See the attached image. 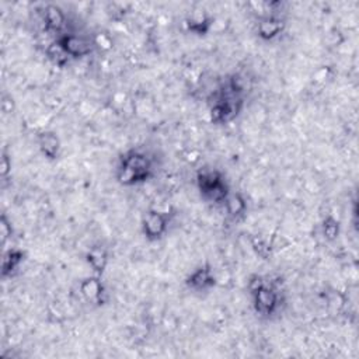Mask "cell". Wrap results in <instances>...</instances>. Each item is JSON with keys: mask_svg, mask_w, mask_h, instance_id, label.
Wrapping results in <instances>:
<instances>
[{"mask_svg": "<svg viewBox=\"0 0 359 359\" xmlns=\"http://www.w3.org/2000/svg\"><path fill=\"white\" fill-rule=\"evenodd\" d=\"M84 259L91 269V273L102 276L109 264V250L104 244H94L87 250Z\"/></svg>", "mask_w": 359, "mask_h": 359, "instance_id": "8fae6325", "label": "cell"}, {"mask_svg": "<svg viewBox=\"0 0 359 359\" xmlns=\"http://www.w3.org/2000/svg\"><path fill=\"white\" fill-rule=\"evenodd\" d=\"M275 4L276 3H271L269 4L271 11L261 14L255 22V34L264 42L275 41L286 29V20L279 13V10L273 8Z\"/></svg>", "mask_w": 359, "mask_h": 359, "instance_id": "8992f818", "label": "cell"}, {"mask_svg": "<svg viewBox=\"0 0 359 359\" xmlns=\"http://www.w3.org/2000/svg\"><path fill=\"white\" fill-rule=\"evenodd\" d=\"M36 144L39 153L48 161H56L62 154V142L56 132L42 130L36 135Z\"/></svg>", "mask_w": 359, "mask_h": 359, "instance_id": "30bf717a", "label": "cell"}, {"mask_svg": "<svg viewBox=\"0 0 359 359\" xmlns=\"http://www.w3.org/2000/svg\"><path fill=\"white\" fill-rule=\"evenodd\" d=\"M222 209L224 210L227 220H230L231 223H237L243 220L247 215V210H248L247 199L240 191H231L226 198Z\"/></svg>", "mask_w": 359, "mask_h": 359, "instance_id": "7c38bea8", "label": "cell"}, {"mask_svg": "<svg viewBox=\"0 0 359 359\" xmlns=\"http://www.w3.org/2000/svg\"><path fill=\"white\" fill-rule=\"evenodd\" d=\"M171 213L161 209H147L140 220V231L146 241L157 243L161 241L170 230Z\"/></svg>", "mask_w": 359, "mask_h": 359, "instance_id": "5b68a950", "label": "cell"}, {"mask_svg": "<svg viewBox=\"0 0 359 359\" xmlns=\"http://www.w3.org/2000/svg\"><path fill=\"white\" fill-rule=\"evenodd\" d=\"M39 15H41V22L43 25V29L48 34H52L56 36L69 29L67 14L57 4H53V3L43 4L39 11Z\"/></svg>", "mask_w": 359, "mask_h": 359, "instance_id": "9c48e42d", "label": "cell"}, {"mask_svg": "<svg viewBox=\"0 0 359 359\" xmlns=\"http://www.w3.org/2000/svg\"><path fill=\"white\" fill-rule=\"evenodd\" d=\"M0 230H1V241H3V244H6L7 240L11 238L13 234H14L13 223H11V220L7 217L6 213H1V217H0Z\"/></svg>", "mask_w": 359, "mask_h": 359, "instance_id": "2e32d148", "label": "cell"}, {"mask_svg": "<svg viewBox=\"0 0 359 359\" xmlns=\"http://www.w3.org/2000/svg\"><path fill=\"white\" fill-rule=\"evenodd\" d=\"M156 174V160L144 149L130 147L119 154L115 165V180L122 187L146 184Z\"/></svg>", "mask_w": 359, "mask_h": 359, "instance_id": "7a4b0ae2", "label": "cell"}, {"mask_svg": "<svg viewBox=\"0 0 359 359\" xmlns=\"http://www.w3.org/2000/svg\"><path fill=\"white\" fill-rule=\"evenodd\" d=\"M10 174H11V157L6 150H3L1 161H0V175H1L3 182H6L8 180Z\"/></svg>", "mask_w": 359, "mask_h": 359, "instance_id": "e0dca14e", "label": "cell"}, {"mask_svg": "<svg viewBox=\"0 0 359 359\" xmlns=\"http://www.w3.org/2000/svg\"><path fill=\"white\" fill-rule=\"evenodd\" d=\"M251 307L259 320H273L285 306V292L282 282L269 275L254 273L247 282Z\"/></svg>", "mask_w": 359, "mask_h": 359, "instance_id": "6da1fadb", "label": "cell"}, {"mask_svg": "<svg viewBox=\"0 0 359 359\" xmlns=\"http://www.w3.org/2000/svg\"><path fill=\"white\" fill-rule=\"evenodd\" d=\"M69 60H79L87 57L93 53L97 42L88 34L77 32L74 29H67L56 35L52 41Z\"/></svg>", "mask_w": 359, "mask_h": 359, "instance_id": "277c9868", "label": "cell"}, {"mask_svg": "<svg viewBox=\"0 0 359 359\" xmlns=\"http://www.w3.org/2000/svg\"><path fill=\"white\" fill-rule=\"evenodd\" d=\"M79 293L83 297V300L93 307H101L107 302V287L102 280V276L94 273L80 279Z\"/></svg>", "mask_w": 359, "mask_h": 359, "instance_id": "ba28073f", "label": "cell"}, {"mask_svg": "<svg viewBox=\"0 0 359 359\" xmlns=\"http://www.w3.org/2000/svg\"><path fill=\"white\" fill-rule=\"evenodd\" d=\"M27 258V252L18 247L6 248L3 252V262H1V278L8 279L13 278L21 268Z\"/></svg>", "mask_w": 359, "mask_h": 359, "instance_id": "4fadbf2b", "label": "cell"}, {"mask_svg": "<svg viewBox=\"0 0 359 359\" xmlns=\"http://www.w3.org/2000/svg\"><path fill=\"white\" fill-rule=\"evenodd\" d=\"M185 27L188 32L192 35H206L212 27V18H209L206 14H195L185 20Z\"/></svg>", "mask_w": 359, "mask_h": 359, "instance_id": "9a60e30c", "label": "cell"}, {"mask_svg": "<svg viewBox=\"0 0 359 359\" xmlns=\"http://www.w3.org/2000/svg\"><path fill=\"white\" fill-rule=\"evenodd\" d=\"M320 231H321V236L325 241H328V243L337 241L339 234H341V222H339V219H337L331 213L324 216L321 223H320Z\"/></svg>", "mask_w": 359, "mask_h": 359, "instance_id": "5bb4252c", "label": "cell"}, {"mask_svg": "<svg viewBox=\"0 0 359 359\" xmlns=\"http://www.w3.org/2000/svg\"><path fill=\"white\" fill-rule=\"evenodd\" d=\"M217 283L213 266L209 262H203L195 266L184 279L185 287L196 294L209 293Z\"/></svg>", "mask_w": 359, "mask_h": 359, "instance_id": "52a82bcc", "label": "cell"}, {"mask_svg": "<svg viewBox=\"0 0 359 359\" xmlns=\"http://www.w3.org/2000/svg\"><path fill=\"white\" fill-rule=\"evenodd\" d=\"M195 185L201 199L216 208H222L231 192L230 182L224 172L212 165H203L196 171Z\"/></svg>", "mask_w": 359, "mask_h": 359, "instance_id": "3957f363", "label": "cell"}]
</instances>
